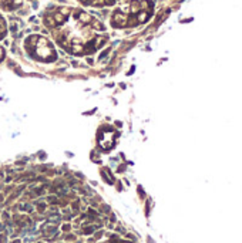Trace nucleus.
<instances>
[{
    "label": "nucleus",
    "mask_w": 242,
    "mask_h": 243,
    "mask_svg": "<svg viewBox=\"0 0 242 243\" xmlns=\"http://www.w3.org/2000/svg\"><path fill=\"white\" fill-rule=\"evenodd\" d=\"M43 24L60 49L78 57L97 53L110 37L104 23L74 6H50Z\"/></svg>",
    "instance_id": "f257e3e1"
},
{
    "label": "nucleus",
    "mask_w": 242,
    "mask_h": 243,
    "mask_svg": "<svg viewBox=\"0 0 242 243\" xmlns=\"http://www.w3.org/2000/svg\"><path fill=\"white\" fill-rule=\"evenodd\" d=\"M154 13L152 0H130L117 6L110 16L113 28H134L145 24Z\"/></svg>",
    "instance_id": "f03ea898"
},
{
    "label": "nucleus",
    "mask_w": 242,
    "mask_h": 243,
    "mask_svg": "<svg viewBox=\"0 0 242 243\" xmlns=\"http://www.w3.org/2000/svg\"><path fill=\"white\" fill-rule=\"evenodd\" d=\"M24 51L32 60L38 63H54L59 58V53L54 43L43 34H30L23 43Z\"/></svg>",
    "instance_id": "7ed1b4c3"
},
{
    "label": "nucleus",
    "mask_w": 242,
    "mask_h": 243,
    "mask_svg": "<svg viewBox=\"0 0 242 243\" xmlns=\"http://www.w3.org/2000/svg\"><path fill=\"white\" fill-rule=\"evenodd\" d=\"M80 4L87 6V7H110V6H115L118 3V0H75Z\"/></svg>",
    "instance_id": "20e7f679"
},
{
    "label": "nucleus",
    "mask_w": 242,
    "mask_h": 243,
    "mask_svg": "<svg viewBox=\"0 0 242 243\" xmlns=\"http://www.w3.org/2000/svg\"><path fill=\"white\" fill-rule=\"evenodd\" d=\"M24 4V0H0V10L2 11H17L19 9H22Z\"/></svg>",
    "instance_id": "39448f33"
},
{
    "label": "nucleus",
    "mask_w": 242,
    "mask_h": 243,
    "mask_svg": "<svg viewBox=\"0 0 242 243\" xmlns=\"http://www.w3.org/2000/svg\"><path fill=\"white\" fill-rule=\"evenodd\" d=\"M7 33H9V28H7V22H6V19L3 17V14L0 13V40L6 38Z\"/></svg>",
    "instance_id": "423d86ee"
},
{
    "label": "nucleus",
    "mask_w": 242,
    "mask_h": 243,
    "mask_svg": "<svg viewBox=\"0 0 242 243\" xmlns=\"http://www.w3.org/2000/svg\"><path fill=\"white\" fill-rule=\"evenodd\" d=\"M5 58H6V50H5V47L0 44V63H3Z\"/></svg>",
    "instance_id": "0eeeda50"
},
{
    "label": "nucleus",
    "mask_w": 242,
    "mask_h": 243,
    "mask_svg": "<svg viewBox=\"0 0 242 243\" xmlns=\"http://www.w3.org/2000/svg\"><path fill=\"white\" fill-rule=\"evenodd\" d=\"M33 2H34V0H33Z\"/></svg>",
    "instance_id": "6e6552de"
}]
</instances>
